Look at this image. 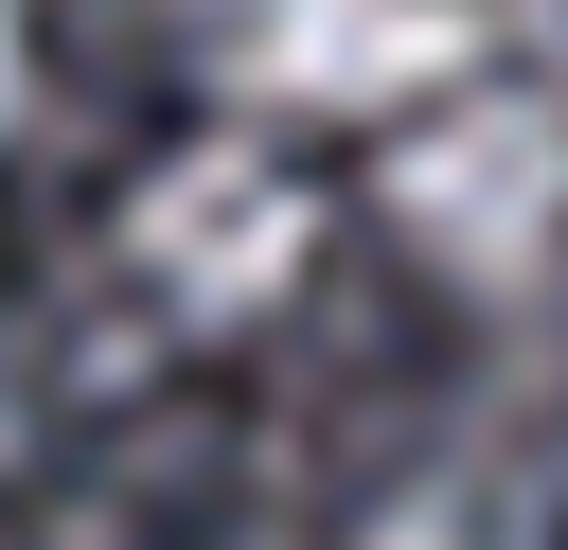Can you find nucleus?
Here are the masks:
<instances>
[{
  "label": "nucleus",
  "instance_id": "nucleus-3",
  "mask_svg": "<svg viewBox=\"0 0 568 550\" xmlns=\"http://www.w3.org/2000/svg\"><path fill=\"white\" fill-rule=\"evenodd\" d=\"M302 248H320V213H302V177L266 160V142H178L142 195H124V266L178 302V319H266L284 284H302Z\"/></svg>",
  "mask_w": 568,
  "mask_h": 550
},
{
  "label": "nucleus",
  "instance_id": "nucleus-1",
  "mask_svg": "<svg viewBox=\"0 0 568 550\" xmlns=\"http://www.w3.org/2000/svg\"><path fill=\"white\" fill-rule=\"evenodd\" d=\"M390 231L426 266H462V284L550 266V231H568V106L550 89H444L390 142Z\"/></svg>",
  "mask_w": 568,
  "mask_h": 550
},
{
  "label": "nucleus",
  "instance_id": "nucleus-2",
  "mask_svg": "<svg viewBox=\"0 0 568 550\" xmlns=\"http://www.w3.org/2000/svg\"><path fill=\"white\" fill-rule=\"evenodd\" d=\"M195 53H213L231 106L390 124L408 89H444L479 53V0H195Z\"/></svg>",
  "mask_w": 568,
  "mask_h": 550
},
{
  "label": "nucleus",
  "instance_id": "nucleus-4",
  "mask_svg": "<svg viewBox=\"0 0 568 550\" xmlns=\"http://www.w3.org/2000/svg\"><path fill=\"white\" fill-rule=\"evenodd\" d=\"M373 550H479V532H462V515H390Z\"/></svg>",
  "mask_w": 568,
  "mask_h": 550
},
{
  "label": "nucleus",
  "instance_id": "nucleus-5",
  "mask_svg": "<svg viewBox=\"0 0 568 550\" xmlns=\"http://www.w3.org/2000/svg\"><path fill=\"white\" fill-rule=\"evenodd\" d=\"M0 124H18V18H0Z\"/></svg>",
  "mask_w": 568,
  "mask_h": 550
}]
</instances>
